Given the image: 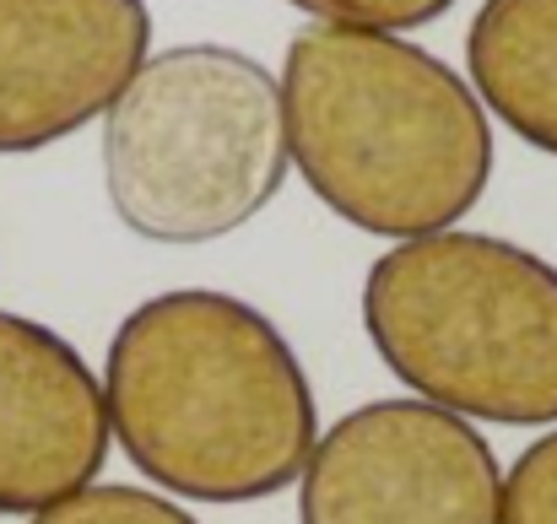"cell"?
<instances>
[{"mask_svg": "<svg viewBox=\"0 0 557 524\" xmlns=\"http://www.w3.org/2000/svg\"><path fill=\"white\" fill-rule=\"evenodd\" d=\"M287 158L352 227L428 238L455 227L493 178L482 98L438 54L369 27L314 22L282 60Z\"/></svg>", "mask_w": 557, "mask_h": 524, "instance_id": "2", "label": "cell"}, {"mask_svg": "<svg viewBox=\"0 0 557 524\" xmlns=\"http://www.w3.org/2000/svg\"><path fill=\"white\" fill-rule=\"evenodd\" d=\"M27 524H200L185 514L180 503L147 492V487H120V482H92L60 503H49L44 514H33Z\"/></svg>", "mask_w": 557, "mask_h": 524, "instance_id": "9", "label": "cell"}, {"mask_svg": "<svg viewBox=\"0 0 557 524\" xmlns=\"http://www.w3.org/2000/svg\"><path fill=\"white\" fill-rule=\"evenodd\" d=\"M466 65L471 92L520 141L557 158V0H482Z\"/></svg>", "mask_w": 557, "mask_h": 524, "instance_id": "8", "label": "cell"}, {"mask_svg": "<svg viewBox=\"0 0 557 524\" xmlns=\"http://www.w3.org/2000/svg\"><path fill=\"white\" fill-rule=\"evenodd\" d=\"M103 378L27 314L0 309V514H44L109 460Z\"/></svg>", "mask_w": 557, "mask_h": 524, "instance_id": "7", "label": "cell"}, {"mask_svg": "<svg viewBox=\"0 0 557 524\" xmlns=\"http://www.w3.org/2000/svg\"><path fill=\"white\" fill-rule=\"evenodd\" d=\"M147 49L141 0H0V158L54 147L109 114Z\"/></svg>", "mask_w": 557, "mask_h": 524, "instance_id": "6", "label": "cell"}, {"mask_svg": "<svg viewBox=\"0 0 557 524\" xmlns=\"http://www.w3.org/2000/svg\"><path fill=\"white\" fill-rule=\"evenodd\" d=\"M493 444L428 400L347 411L298 476V524H498Z\"/></svg>", "mask_w": 557, "mask_h": 524, "instance_id": "5", "label": "cell"}, {"mask_svg": "<svg viewBox=\"0 0 557 524\" xmlns=\"http://www.w3.org/2000/svg\"><path fill=\"white\" fill-rule=\"evenodd\" d=\"M379 362L466 422H557V265L493 233H428L379 254L363 282Z\"/></svg>", "mask_w": 557, "mask_h": 524, "instance_id": "3", "label": "cell"}, {"mask_svg": "<svg viewBox=\"0 0 557 524\" xmlns=\"http://www.w3.org/2000/svg\"><path fill=\"white\" fill-rule=\"evenodd\" d=\"M282 178V87L260 60L227 43L147 54L103 114L109 205L136 238H227L276 200Z\"/></svg>", "mask_w": 557, "mask_h": 524, "instance_id": "4", "label": "cell"}, {"mask_svg": "<svg viewBox=\"0 0 557 524\" xmlns=\"http://www.w3.org/2000/svg\"><path fill=\"white\" fill-rule=\"evenodd\" d=\"M498 524H557V427L509 465Z\"/></svg>", "mask_w": 557, "mask_h": 524, "instance_id": "10", "label": "cell"}, {"mask_svg": "<svg viewBox=\"0 0 557 524\" xmlns=\"http://www.w3.org/2000/svg\"><path fill=\"white\" fill-rule=\"evenodd\" d=\"M103 406L125 460L195 503L276 498L320 444L314 389L287 336L206 287L147 298L120 320Z\"/></svg>", "mask_w": 557, "mask_h": 524, "instance_id": "1", "label": "cell"}, {"mask_svg": "<svg viewBox=\"0 0 557 524\" xmlns=\"http://www.w3.org/2000/svg\"><path fill=\"white\" fill-rule=\"evenodd\" d=\"M293 5L309 11L314 22H331V27L406 33V27H428V22H438L455 0H293Z\"/></svg>", "mask_w": 557, "mask_h": 524, "instance_id": "11", "label": "cell"}]
</instances>
